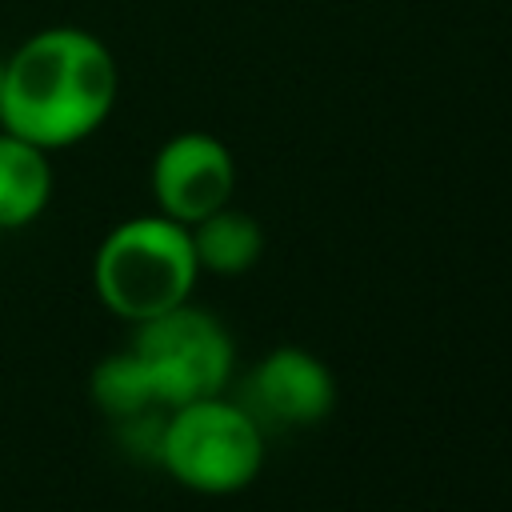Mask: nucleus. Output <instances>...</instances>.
Instances as JSON below:
<instances>
[{"label": "nucleus", "mask_w": 512, "mask_h": 512, "mask_svg": "<svg viewBox=\"0 0 512 512\" xmlns=\"http://www.w3.org/2000/svg\"><path fill=\"white\" fill-rule=\"evenodd\" d=\"M120 68L112 48L72 24L32 32L4 60L0 128L56 152L88 140L116 108Z\"/></svg>", "instance_id": "1"}, {"label": "nucleus", "mask_w": 512, "mask_h": 512, "mask_svg": "<svg viewBox=\"0 0 512 512\" xmlns=\"http://www.w3.org/2000/svg\"><path fill=\"white\" fill-rule=\"evenodd\" d=\"M196 276L200 264L192 252V232L164 212L116 224L92 260L100 304L136 324L184 304Z\"/></svg>", "instance_id": "2"}, {"label": "nucleus", "mask_w": 512, "mask_h": 512, "mask_svg": "<svg viewBox=\"0 0 512 512\" xmlns=\"http://www.w3.org/2000/svg\"><path fill=\"white\" fill-rule=\"evenodd\" d=\"M156 460L168 476L204 496H228L256 480L264 464L260 424L248 408L220 396L188 400L160 424Z\"/></svg>", "instance_id": "3"}, {"label": "nucleus", "mask_w": 512, "mask_h": 512, "mask_svg": "<svg viewBox=\"0 0 512 512\" xmlns=\"http://www.w3.org/2000/svg\"><path fill=\"white\" fill-rule=\"evenodd\" d=\"M132 352L144 360L160 408L220 396L232 372V336L212 312L192 308L188 300L140 320Z\"/></svg>", "instance_id": "4"}, {"label": "nucleus", "mask_w": 512, "mask_h": 512, "mask_svg": "<svg viewBox=\"0 0 512 512\" xmlns=\"http://www.w3.org/2000/svg\"><path fill=\"white\" fill-rule=\"evenodd\" d=\"M236 188V160L212 132H176L152 160V196L176 224H196L224 208Z\"/></svg>", "instance_id": "5"}, {"label": "nucleus", "mask_w": 512, "mask_h": 512, "mask_svg": "<svg viewBox=\"0 0 512 512\" xmlns=\"http://www.w3.org/2000/svg\"><path fill=\"white\" fill-rule=\"evenodd\" d=\"M248 396L260 416L288 428H308L336 408V380L320 356H312L308 348L284 344L256 364Z\"/></svg>", "instance_id": "6"}, {"label": "nucleus", "mask_w": 512, "mask_h": 512, "mask_svg": "<svg viewBox=\"0 0 512 512\" xmlns=\"http://www.w3.org/2000/svg\"><path fill=\"white\" fill-rule=\"evenodd\" d=\"M52 200V160L44 148L0 128V232L32 224Z\"/></svg>", "instance_id": "7"}, {"label": "nucleus", "mask_w": 512, "mask_h": 512, "mask_svg": "<svg viewBox=\"0 0 512 512\" xmlns=\"http://www.w3.org/2000/svg\"><path fill=\"white\" fill-rule=\"evenodd\" d=\"M188 232H192V252H196L200 272L240 276L264 252V232H260L256 216H248L232 204H224V208L208 212L204 220L188 224Z\"/></svg>", "instance_id": "8"}, {"label": "nucleus", "mask_w": 512, "mask_h": 512, "mask_svg": "<svg viewBox=\"0 0 512 512\" xmlns=\"http://www.w3.org/2000/svg\"><path fill=\"white\" fill-rule=\"evenodd\" d=\"M88 392H92L96 408L104 416H116V420H132V416H144V412L160 408L156 392H152V380H148V368L132 348L104 356L92 368Z\"/></svg>", "instance_id": "9"}, {"label": "nucleus", "mask_w": 512, "mask_h": 512, "mask_svg": "<svg viewBox=\"0 0 512 512\" xmlns=\"http://www.w3.org/2000/svg\"><path fill=\"white\" fill-rule=\"evenodd\" d=\"M0 100H4V60H0Z\"/></svg>", "instance_id": "10"}]
</instances>
